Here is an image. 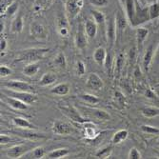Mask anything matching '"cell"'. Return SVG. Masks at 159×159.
Segmentation results:
<instances>
[{
    "label": "cell",
    "instance_id": "6da1fadb",
    "mask_svg": "<svg viewBox=\"0 0 159 159\" xmlns=\"http://www.w3.org/2000/svg\"><path fill=\"white\" fill-rule=\"evenodd\" d=\"M47 48H32L20 51L17 55L16 61V62H26V63H34L37 62L40 59H43L49 52Z\"/></svg>",
    "mask_w": 159,
    "mask_h": 159
},
{
    "label": "cell",
    "instance_id": "7a4b0ae2",
    "mask_svg": "<svg viewBox=\"0 0 159 159\" xmlns=\"http://www.w3.org/2000/svg\"><path fill=\"white\" fill-rule=\"evenodd\" d=\"M2 93L7 94L9 96L16 97L23 102H25L28 105H32L38 101V96L34 93H29V92H17V91H12L5 88V90L2 91Z\"/></svg>",
    "mask_w": 159,
    "mask_h": 159
},
{
    "label": "cell",
    "instance_id": "3957f363",
    "mask_svg": "<svg viewBox=\"0 0 159 159\" xmlns=\"http://www.w3.org/2000/svg\"><path fill=\"white\" fill-rule=\"evenodd\" d=\"M58 109L62 111V113H64L66 115L68 118L71 119L73 121H75L78 124H82L86 121H88L84 116H82L81 113L74 106L68 105L66 103H61V104H58Z\"/></svg>",
    "mask_w": 159,
    "mask_h": 159
},
{
    "label": "cell",
    "instance_id": "277c9868",
    "mask_svg": "<svg viewBox=\"0 0 159 159\" xmlns=\"http://www.w3.org/2000/svg\"><path fill=\"white\" fill-rule=\"evenodd\" d=\"M84 6L83 0H67L65 3V14L70 21L75 19L80 13Z\"/></svg>",
    "mask_w": 159,
    "mask_h": 159
},
{
    "label": "cell",
    "instance_id": "5b68a950",
    "mask_svg": "<svg viewBox=\"0 0 159 159\" xmlns=\"http://www.w3.org/2000/svg\"><path fill=\"white\" fill-rule=\"evenodd\" d=\"M4 88L9 90L17 91V92H29V93H34V87L30 83L21 81V80H9L2 83Z\"/></svg>",
    "mask_w": 159,
    "mask_h": 159
},
{
    "label": "cell",
    "instance_id": "8992f818",
    "mask_svg": "<svg viewBox=\"0 0 159 159\" xmlns=\"http://www.w3.org/2000/svg\"><path fill=\"white\" fill-rule=\"evenodd\" d=\"M52 131L56 135H70L75 133V129L70 123L62 120H55L52 124Z\"/></svg>",
    "mask_w": 159,
    "mask_h": 159
},
{
    "label": "cell",
    "instance_id": "52a82bcc",
    "mask_svg": "<svg viewBox=\"0 0 159 159\" xmlns=\"http://www.w3.org/2000/svg\"><path fill=\"white\" fill-rule=\"evenodd\" d=\"M31 35L38 41H46L49 36L48 30L46 27L40 22L34 21L30 26Z\"/></svg>",
    "mask_w": 159,
    "mask_h": 159
},
{
    "label": "cell",
    "instance_id": "ba28073f",
    "mask_svg": "<svg viewBox=\"0 0 159 159\" xmlns=\"http://www.w3.org/2000/svg\"><path fill=\"white\" fill-rule=\"evenodd\" d=\"M37 129H19L17 131L13 132V134H16V135L25 138L27 140H30L33 142L39 141V140H44L47 138V135L45 134L37 133Z\"/></svg>",
    "mask_w": 159,
    "mask_h": 159
},
{
    "label": "cell",
    "instance_id": "9c48e42d",
    "mask_svg": "<svg viewBox=\"0 0 159 159\" xmlns=\"http://www.w3.org/2000/svg\"><path fill=\"white\" fill-rule=\"evenodd\" d=\"M32 148L27 145V144H19V145L12 146L7 150L6 153L7 156L10 158H22V156L27 153L29 151H31Z\"/></svg>",
    "mask_w": 159,
    "mask_h": 159
},
{
    "label": "cell",
    "instance_id": "30bf717a",
    "mask_svg": "<svg viewBox=\"0 0 159 159\" xmlns=\"http://www.w3.org/2000/svg\"><path fill=\"white\" fill-rule=\"evenodd\" d=\"M86 86L93 91H100L103 88L104 83H103V80L101 79V77L97 74L92 73V74H89L88 76H87Z\"/></svg>",
    "mask_w": 159,
    "mask_h": 159
},
{
    "label": "cell",
    "instance_id": "8fae6325",
    "mask_svg": "<svg viewBox=\"0 0 159 159\" xmlns=\"http://www.w3.org/2000/svg\"><path fill=\"white\" fill-rule=\"evenodd\" d=\"M4 101L13 110L16 111H26L28 109V104H26L23 101L16 98V97H12V96H9L7 94H4Z\"/></svg>",
    "mask_w": 159,
    "mask_h": 159
},
{
    "label": "cell",
    "instance_id": "7c38bea8",
    "mask_svg": "<svg viewBox=\"0 0 159 159\" xmlns=\"http://www.w3.org/2000/svg\"><path fill=\"white\" fill-rule=\"evenodd\" d=\"M116 37H117V30H116L115 18H110V20L107 23V38L111 46H113L115 40H116Z\"/></svg>",
    "mask_w": 159,
    "mask_h": 159
},
{
    "label": "cell",
    "instance_id": "4fadbf2b",
    "mask_svg": "<svg viewBox=\"0 0 159 159\" xmlns=\"http://www.w3.org/2000/svg\"><path fill=\"white\" fill-rule=\"evenodd\" d=\"M83 126V131H84V136L87 138V139H94L97 134H98V132L96 129V126L91 121V120H88L84 123L81 124Z\"/></svg>",
    "mask_w": 159,
    "mask_h": 159
},
{
    "label": "cell",
    "instance_id": "5bb4252c",
    "mask_svg": "<svg viewBox=\"0 0 159 159\" xmlns=\"http://www.w3.org/2000/svg\"><path fill=\"white\" fill-rule=\"evenodd\" d=\"M88 35H87L86 32L82 31V30H79L76 34H75V47L78 49V50H84L87 45H88Z\"/></svg>",
    "mask_w": 159,
    "mask_h": 159
},
{
    "label": "cell",
    "instance_id": "9a60e30c",
    "mask_svg": "<svg viewBox=\"0 0 159 159\" xmlns=\"http://www.w3.org/2000/svg\"><path fill=\"white\" fill-rule=\"evenodd\" d=\"M46 155V151L45 148L42 146H38L34 149H32L31 151H29L27 153H25L22 158L26 159H41Z\"/></svg>",
    "mask_w": 159,
    "mask_h": 159
},
{
    "label": "cell",
    "instance_id": "2e32d148",
    "mask_svg": "<svg viewBox=\"0 0 159 159\" xmlns=\"http://www.w3.org/2000/svg\"><path fill=\"white\" fill-rule=\"evenodd\" d=\"M70 91V86L69 83H59L55 85L53 88L51 89V93L55 94V95H59V96H65L67 94H69Z\"/></svg>",
    "mask_w": 159,
    "mask_h": 159
},
{
    "label": "cell",
    "instance_id": "e0dca14e",
    "mask_svg": "<svg viewBox=\"0 0 159 159\" xmlns=\"http://www.w3.org/2000/svg\"><path fill=\"white\" fill-rule=\"evenodd\" d=\"M125 4H126V12H127L128 20L133 25H134V17L136 11L134 0H125Z\"/></svg>",
    "mask_w": 159,
    "mask_h": 159
},
{
    "label": "cell",
    "instance_id": "ac0fdd59",
    "mask_svg": "<svg viewBox=\"0 0 159 159\" xmlns=\"http://www.w3.org/2000/svg\"><path fill=\"white\" fill-rule=\"evenodd\" d=\"M115 23H116V30H117V35H121L128 25V20L125 18L124 14L121 11H118L115 16Z\"/></svg>",
    "mask_w": 159,
    "mask_h": 159
},
{
    "label": "cell",
    "instance_id": "d6986e66",
    "mask_svg": "<svg viewBox=\"0 0 159 159\" xmlns=\"http://www.w3.org/2000/svg\"><path fill=\"white\" fill-rule=\"evenodd\" d=\"M13 125L19 129H37L36 126L31 123L29 120L23 117H13L12 118Z\"/></svg>",
    "mask_w": 159,
    "mask_h": 159
},
{
    "label": "cell",
    "instance_id": "ffe728a7",
    "mask_svg": "<svg viewBox=\"0 0 159 159\" xmlns=\"http://www.w3.org/2000/svg\"><path fill=\"white\" fill-rule=\"evenodd\" d=\"M153 56H154V50H153V47L152 46H150L145 54H144V57H143V69L145 71H148L149 69H150V66L153 60Z\"/></svg>",
    "mask_w": 159,
    "mask_h": 159
},
{
    "label": "cell",
    "instance_id": "44dd1931",
    "mask_svg": "<svg viewBox=\"0 0 159 159\" xmlns=\"http://www.w3.org/2000/svg\"><path fill=\"white\" fill-rule=\"evenodd\" d=\"M107 59V51L103 47H98L93 52V60L100 66H102Z\"/></svg>",
    "mask_w": 159,
    "mask_h": 159
},
{
    "label": "cell",
    "instance_id": "7402d4cb",
    "mask_svg": "<svg viewBox=\"0 0 159 159\" xmlns=\"http://www.w3.org/2000/svg\"><path fill=\"white\" fill-rule=\"evenodd\" d=\"M85 32L88 35L89 38H94L96 36V34H97V25H96V22L93 20H91V19H88L85 23Z\"/></svg>",
    "mask_w": 159,
    "mask_h": 159
},
{
    "label": "cell",
    "instance_id": "603a6c76",
    "mask_svg": "<svg viewBox=\"0 0 159 159\" xmlns=\"http://www.w3.org/2000/svg\"><path fill=\"white\" fill-rule=\"evenodd\" d=\"M39 70H40V66L36 62L28 63L23 69V75L28 77H32V76H34L38 73Z\"/></svg>",
    "mask_w": 159,
    "mask_h": 159
},
{
    "label": "cell",
    "instance_id": "cb8c5ba5",
    "mask_svg": "<svg viewBox=\"0 0 159 159\" xmlns=\"http://www.w3.org/2000/svg\"><path fill=\"white\" fill-rule=\"evenodd\" d=\"M149 34V30L144 27H139L136 29V42L138 45V49H141L144 41L146 40Z\"/></svg>",
    "mask_w": 159,
    "mask_h": 159
},
{
    "label": "cell",
    "instance_id": "d4e9b609",
    "mask_svg": "<svg viewBox=\"0 0 159 159\" xmlns=\"http://www.w3.org/2000/svg\"><path fill=\"white\" fill-rule=\"evenodd\" d=\"M57 80V76L52 71H48L43 75L39 81V85L41 87H48L52 84H53Z\"/></svg>",
    "mask_w": 159,
    "mask_h": 159
},
{
    "label": "cell",
    "instance_id": "484cf974",
    "mask_svg": "<svg viewBox=\"0 0 159 159\" xmlns=\"http://www.w3.org/2000/svg\"><path fill=\"white\" fill-rule=\"evenodd\" d=\"M23 28H24L23 18L19 14V16H16L12 20L11 25V31L13 34H20L23 31Z\"/></svg>",
    "mask_w": 159,
    "mask_h": 159
},
{
    "label": "cell",
    "instance_id": "4316f807",
    "mask_svg": "<svg viewBox=\"0 0 159 159\" xmlns=\"http://www.w3.org/2000/svg\"><path fill=\"white\" fill-rule=\"evenodd\" d=\"M129 136V132L127 129H119L111 137V143L114 145H118V144L124 142Z\"/></svg>",
    "mask_w": 159,
    "mask_h": 159
},
{
    "label": "cell",
    "instance_id": "83f0119b",
    "mask_svg": "<svg viewBox=\"0 0 159 159\" xmlns=\"http://www.w3.org/2000/svg\"><path fill=\"white\" fill-rule=\"evenodd\" d=\"M69 154H70V150L68 148H60V149H56L49 152L47 154V157L50 159H60V158L66 157Z\"/></svg>",
    "mask_w": 159,
    "mask_h": 159
},
{
    "label": "cell",
    "instance_id": "f1b7e54d",
    "mask_svg": "<svg viewBox=\"0 0 159 159\" xmlns=\"http://www.w3.org/2000/svg\"><path fill=\"white\" fill-rule=\"evenodd\" d=\"M87 110H89L90 112L93 115V117L98 120L108 121L111 119V115L104 110H100V109H87Z\"/></svg>",
    "mask_w": 159,
    "mask_h": 159
},
{
    "label": "cell",
    "instance_id": "f546056e",
    "mask_svg": "<svg viewBox=\"0 0 159 159\" xmlns=\"http://www.w3.org/2000/svg\"><path fill=\"white\" fill-rule=\"evenodd\" d=\"M141 113L146 118H153L159 116V109L156 107H145L141 110Z\"/></svg>",
    "mask_w": 159,
    "mask_h": 159
},
{
    "label": "cell",
    "instance_id": "4dcf8cb0",
    "mask_svg": "<svg viewBox=\"0 0 159 159\" xmlns=\"http://www.w3.org/2000/svg\"><path fill=\"white\" fill-rule=\"evenodd\" d=\"M80 99L85 103H88L90 105H96L100 102V99L93 95V94H90V93H82L79 95Z\"/></svg>",
    "mask_w": 159,
    "mask_h": 159
},
{
    "label": "cell",
    "instance_id": "1f68e13d",
    "mask_svg": "<svg viewBox=\"0 0 159 159\" xmlns=\"http://www.w3.org/2000/svg\"><path fill=\"white\" fill-rule=\"evenodd\" d=\"M111 152H112V146H106L102 149H100L95 153V157L100 159H106L111 155Z\"/></svg>",
    "mask_w": 159,
    "mask_h": 159
},
{
    "label": "cell",
    "instance_id": "d6a6232c",
    "mask_svg": "<svg viewBox=\"0 0 159 159\" xmlns=\"http://www.w3.org/2000/svg\"><path fill=\"white\" fill-rule=\"evenodd\" d=\"M54 63L57 67H59L61 69H66L67 68V59H66V56L62 52H59L55 55V58H54Z\"/></svg>",
    "mask_w": 159,
    "mask_h": 159
},
{
    "label": "cell",
    "instance_id": "836d02e7",
    "mask_svg": "<svg viewBox=\"0 0 159 159\" xmlns=\"http://www.w3.org/2000/svg\"><path fill=\"white\" fill-rule=\"evenodd\" d=\"M140 129L144 134H151V135H159V128L154 126L144 124L140 126Z\"/></svg>",
    "mask_w": 159,
    "mask_h": 159
},
{
    "label": "cell",
    "instance_id": "e575fe53",
    "mask_svg": "<svg viewBox=\"0 0 159 159\" xmlns=\"http://www.w3.org/2000/svg\"><path fill=\"white\" fill-rule=\"evenodd\" d=\"M92 14H93V17L94 21L96 22V24L101 25V24H104L106 22V16H105V14L102 11L93 10Z\"/></svg>",
    "mask_w": 159,
    "mask_h": 159
},
{
    "label": "cell",
    "instance_id": "d590c367",
    "mask_svg": "<svg viewBox=\"0 0 159 159\" xmlns=\"http://www.w3.org/2000/svg\"><path fill=\"white\" fill-rule=\"evenodd\" d=\"M150 19H154L159 16V3H153L149 7Z\"/></svg>",
    "mask_w": 159,
    "mask_h": 159
},
{
    "label": "cell",
    "instance_id": "8d00e7d4",
    "mask_svg": "<svg viewBox=\"0 0 159 159\" xmlns=\"http://www.w3.org/2000/svg\"><path fill=\"white\" fill-rule=\"evenodd\" d=\"M53 0H35V9H38L39 11L47 9L48 7L51 6Z\"/></svg>",
    "mask_w": 159,
    "mask_h": 159
},
{
    "label": "cell",
    "instance_id": "74e56055",
    "mask_svg": "<svg viewBox=\"0 0 159 159\" xmlns=\"http://www.w3.org/2000/svg\"><path fill=\"white\" fill-rule=\"evenodd\" d=\"M123 66H124V55L122 53H119L116 58V63H115V70L117 71V74H119L121 71Z\"/></svg>",
    "mask_w": 159,
    "mask_h": 159
},
{
    "label": "cell",
    "instance_id": "f35d334b",
    "mask_svg": "<svg viewBox=\"0 0 159 159\" xmlns=\"http://www.w3.org/2000/svg\"><path fill=\"white\" fill-rule=\"evenodd\" d=\"M11 73H12L11 69H10L6 65H1V67H0V75H1V78L8 77L9 75H11Z\"/></svg>",
    "mask_w": 159,
    "mask_h": 159
},
{
    "label": "cell",
    "instance_id": "ab89813d",
    "mask_svg": "<svg viewBox=\"0 0 159 159\" xmlns=\"http://www.w3.org/2000/svg\"><path fill=\"white\" fill-rule=\"evenodd\" d=\"M128 158L129 159H140L141 153L136 148H132L128 153Z\"/></svg>",
    "mask_w": 159,
    "mask_h": 159
},
{
    "label": "cell",
    "instance_id": "60d3db41",
    "mask_svg": "<svg viewBox=\"0 0 159 159\" xmlns=\"http://www.w3.org/2000/svg\"><path fill=\"white\" fill-rule=\"evenodd\" d=\"M12 3V0H1V9H0V12H1V16H4L6 13L8 8L11 6Z\"/></svg>",
    "mask_w": 159,
    "mask_h": 159
},
{
    "label": "cell",
    "instance_id": "b9f144b4",
    "mask_svg": "<svg viewBox=\"0 0 159 159\" xmlns=\"http://www.w3.org/2000/svg\"><path fill=\"white\" fill-rule=\"evenodd\" d=\"M89 2L96 7H106L109 4V0H89Z\"/></svg>",
    "mask_w": 159,
    "mask_h": 159
},
{
    "label": "cell",
    "instance_id": "7bdbcfd3",
    "mask_svg": "<svg viewBox=\"0 0 159 159\" xmlns=\"http://www.w3.org/2000/svg\"><path fill=\"white\" fill-rule=\"evenodd\" d=\"M76 66H77V70H76L77 75H78L79 76L85 75V73H86V67H85V64H84L81 60H79V61L77 62Z\"/></svg>",
    "mask_w": 159,
    "mask_h": 159
},
{
    "label": "cell",
    "instance_id": "ee69618b",
    "mask_svg": "<svg viewBox=\"0 0 159 159\" xmlns=\"http://www.w3.org/2000/svg\"><path fill=\"white\" fill-rule=\"evenodd\" d=\"M17 10H18V4L17 3H11V6L8 8L6 12L8 13V16H13V14L17 11Z\"/></svg>",
    "mask_w": 159,
    "mask_h": 159
},
{
    "label": "cell",
    "instance_id": "f6af8a7d",
    "mask_svg": "<svg viewBox=\"0 0 159 159\" xmlns=\"http://www.w3.org/2000/svg\"><path fill=\"white\" fill-rule=\"evenodd\" d=\"M11 140V138L5 134H1V136H0V144H1V146H4V145H7L8 143H10Z\"/></svg>",
    "mask_w": 159,
    "mask_h": 159
},
{
    "label": "cell",
    "instance_id": "bcb514c9",
    "mask_svg": "<svg viewBox=\"0 0 159 159\" xmlns=\"http://www.w3.org/2000/svg\"><path fill=\"white\" fill-rule=\"evenodd\" d=\"M57 32H58L59 35L61 37H68L69 36V28H61V29H57Z\"/></svg>",
    "mask_w": 159,
    "mask_h": 159
},
{
    "label": "cell",
    "instance_id": "7dc6e473",
    "mask_svg": "<svg viewBox=\"0 0 159 159\" xmlns=\"http://www.w3.org/2000/svg\"><path fill=\"white\" fill-rule=\"evenodd\" d=\"M7 47H8V43L6 38L1 37V39H0V50H1V52H5Z\"/></svg>",
    "mask_w": 159,
    "mask_h": 159
},
{
    "label": "cell",
    "instance_id": "c3c4849f",
    "mask_svg": "<svg viewBox=\"0 0 159 159\" xmlns=\"http://www.w3.org/2000/svg\"><path fill=\"white\" fill-rule=\"evenodd\" d=\"M153 58H154V62L159 63V45H158V47H157V48H156V50H155V52H154Z\"/></svg>",
    "mask_w": 159,
    "mask_h": 159
},
{
    "label": "cell",
    "instance_id": "681fc988",
    "mask_svg": "<svg viewBox=\"0 0 159 159\" xmlns=\"http://www.w3.org/2000/svg\"><path fill=\"white\" fill-rule=\"evenodd\" d=\"M145 95H146V97H147V98H151V99H154V98H155V97H154L155 95H154L153 92H152V91H151V90H148V91L146 92Z\"/></svg>",
    "mask_w": 159,
    "mask_h": 159
},
{
    "label": "cell",
    "instance_id": "f907efd6",
    "mask_svg": "<svg viewBox=\"0 0 159 159\" xmlns=\"http://www.w3.org/2000/svg\"><path fill=\"white\" fill-rule=\"evenodd\" d=\"M0 26H1V34H2V32L4 31V23L1 21V23H0Z\"/></svg>",
    "mask_w": 159,
    "mask_h": 159
},
{
    "label": "cell",
    "instance_id": "816d5d0a",
    "mask_svg": "<svg viewBox=\"0 0 159 159\" xmlns=\"http://www.w3.org/2000/svg\"><path fill=\"white\" fill-rule=\"evenodd\" d=\"M155 144H156L157 146H159V137L157 138V140H156V143H155Z\"/></svg>",
    "mask_w": 159,
    "mask_h": 159
},
{
    "label": "cell",
    "instance_id": "f5cc1de1",
    "mask_svg": "<svg viewBox=\"0 0 159 159\" xmlns=\"http://www.w3.org/2000/svg\"><path fill=\"white\" fill-rule=\"evenodd\" d=\"M157 95H158V97H159V91L157 92Z\"/></svg>",
    "mask_w": 159,
    "mask_h": 159
},
{
    "label": "cell",
    "instance_id": "db71d44e",
    "mask_svg": "<svg viewBox=\"0 0 159 159\" xmlns=\"http://www.w3.org/2000/svg\"><path fill=\"white\" fill-rule=\"evenodd\" d=\"M158 88H159V85H158Z\"/></svg>",
    "mask_w": 159,
    "mask_h": 159
}]
</instances>
